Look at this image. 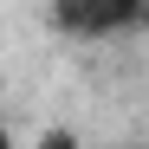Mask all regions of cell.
<instances>
[{"label":"cell","instance_id":"7a4b0ae2","mask_svg":"<svg viewBox=\"0 0 149 149\" xmlns=\"http://www.w3.org/2000/svg\"><path fill=\"white\" fill-rule=\"evenodd\" d=\"M0 149H13V136H7V123H0Z\"/></svg>","mask_w":149,"mask_h":149},{"label":"cell","instance_id":"6da1fadb","mask_svg":"<svg viewBox=\"0 0 149 149\" xmlns=\"http://www.w3.org/2000/svg\"><path fill=\"white\" fill-rule=\"evenodd\" d=\"M136 19H143V0H52V26L65 39H123V33H136Z\"/></svg>","mask_w":149,"mask_h":149}]
</instances>
